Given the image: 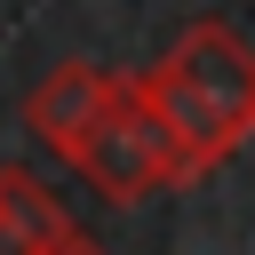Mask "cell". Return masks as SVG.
I'll use <instances>...</instances> for the list:
<instances>
[{
  "label": "cell",
  "mask_w": 255,
  "mask_h": 255,
  "mask_svg": "<svg viewBox=\"0 0 255 255\" xmlns=\"http://www.w3.org/2000/svg\"><path fill=\"white\" fill-rule=\"evenodd\" d=\"M80 223L64 215V199L40 183V175H24V167H0V255H48V247H64Z\"/></svg>",
  "instance_id": "277c9868"
},
{
  "label": "cell",
  "mask_w": 255,
  "mask_h": 255,
  "mask_svg": "<svg viewBox=\"0 0 255 255\" xmlns=\"http://www.w3.org/2000/svg\"><path fill=\"white\" fill-rule=\"evenodd\" d=\"M151 120L167 128L175 159H183V183L223 167L247 135H255V48L223 24V16H199L175 32V48L135 72Z\"/></svg>",
  "instance_id": "6da1fadb"
},
{
  "label": "cell",
  "mask_w": 255,
  "mask_h": 255,
  "mask_svg": "<svg viewBox=\"0 0 255 255\" xmlns=\"http://www.w3.org/2000/svg\"><path fill=\"white\" fill-rule=\"evenodd\" d=\"M112 80H120V72H104V64H56V72L24 96V128H32L56 159H72L80 135L96 128V112L112 104Z\"/></svg>",
  "instance_id": "3957f363"
},
{
  "label": "cell",
  "mask_w": 255,
  "mask_h": 255,
  "mask_svg": "<svg viewBox=\"0 0 255 255\" xmlns=\"http://www.w3.org/2000/svg\"><path fill=\"white\" fill-rule=\"evenodd\" d=\"M48 255H104V247H96L88 231H72V239H64V247H48Z\"/></svg>",
  "instance_id": "5b68a950"
},
{
  "label": "cell",
  "mask_w": 255,
  "mask_h": 255,
  "mask_svg": "<svg viewBox=\"0 0 255 255\" xmlns=\"http://www.w3.org/2000/svg\"><path fill=\"white\" fill-rule=\"evenodd\" d=\"M64 167H80L112 207H135V199H151V191L183 183V159H175L167 128L151 120V104H143L135 72H120V80H112V104L96 112V128L80 135V151H72Z\"/></svg>",
  "instance_id": "7a4b0ae2"
}]
</instances>
